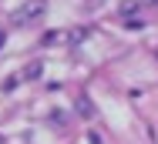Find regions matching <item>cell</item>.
<instances>
[{
  "mask_svg": "<svg viewBox=\"0 0 158 144\" xmlns=\"http://www.w3.org/2000/svg\"><path fill=\"white\" fill-rule=\"evenodd\" d=\"M37 17H44V0H24L10 14V24H34Z\"/></svg>",
  "mask_w": 158,
  "mask_h": 144,
  "instance_id": "1",
  "label": "cell"
},
{
  "mask_svg": "<svg viewBox=\"0 0 158 144\" xmlns=\"http://www.w3.org/2000/svg\"><path fill=\"white\" fill-rule=\"evenodd\" d=\"M148 3H155V7H158V0H148Z\"/></svg>",
  "mask_w": 158,
  "mask_h": 144,
  "instance_id": "4",
  "label": "cell"
},
{
  "mask_svg": "<svg viewBox=\"0 0 158 144\" xmlns=\"http://www.w3.org/2000/svg\"><path fill=\"white\" fill-rule=\"evenodd\" d=\"M77 111H81V114H84V117L91 114V107H88V101H84V97H81V101H77Z\"/></svg>",
  "mask_w": 158,
  "mask_h": 144,
  "instance_id": "3",
  "label": "cell"
},
{
  "mask_svg": "<svg viewBox=\"0 0 158 144\" xmlns=\"http://www.w3.org/2000/svg\"><path fill=\"white\" fill-rule=\"evenodd\" d=\"M40 70H44V67H40V60H34V64L24 67V77H27V81H37V74H40Z\"/></svg>",
  "mask_w": 158,
  "mask_h": 144,
  "instance_id": "2",
  "label": "cell"
}]
</instances>
